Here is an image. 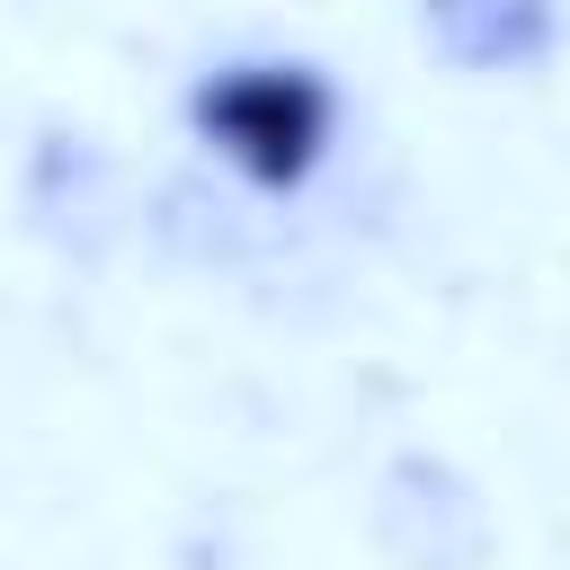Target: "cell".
<instances>
[{"label":"cell","mask_w":570,"mask_h":570,"mask_svg":"<svg viewBox=\"0 0 570 570\" xmlns=\"http://www.w3.org/2000/svg\"><path fill=\"white\" fill-rule=\"evenodd\" d=\"M187 125L205 151H223L249 187H303L330 142H338V89L312 71V62H285V53H240V62H214L196 89H187Z\"/></svg>","instance_id":"obj_1"}]
</instances>
